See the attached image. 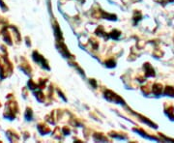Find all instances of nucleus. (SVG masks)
Instances as JSON below:
<instances>
[{"mask_svg": "<svg viewBox=\"0 0 174 143\" xmlns=\"http://www.w3.org/2000/svg\"><path fill=\"white\" fill-rule=\"evenodd\" d=\"M165 94L168 95L170 97H173L174 96V88L171 86H167L165 88Z\"/></svg>", "mask_w": 174, "mask_h": 143, "instance_id": "20e7f679", "label": "nucleus"}, {"mask_svg": "<svg viewBox=\"0 0 174 143\" xmlns=\"http://www.w3.org/2000/svg\"><path fill=\"white\" fill-rule=\"evenodd\" d=\"M105 98H108L109 101H114V102H122L121 99L118 97L116 94H113L112 92L110 91H108L107 93H105Z\"/></svg>", "mask_w": 174, "mask_h": 143, "instance_id": "f257e3e1", "label": "nucleus"}, {"mask_svg": "<svg viewBox=\"0 0 174 143\" xmlns=\"http://www.w3.org/2000/svg\"><path fill=\"white\" fill-rule=\"evenodd\" d=\"M169 2H172V1H174V0H168Z\"/></svg>", "mask_w": 174, "mask_h": 143, "instance_id": "39448f33", "label": "nucleus"}, {"mask_svg": "<svg viewBox=\"0 0 174 143\" xmlns=\"http://www.w3.org/2000/svg\"><path fill=\"white\" fill-rule=\"evenodd\" d=\"M161 90H163V86L159 83H156L154 86H153V89H152V92L154 93L155 95H160L161 93Z\"/></svg>", "mask_w": 174, "mask_h": 143, "instance_id": "f03ea898", "label": "nucleus"}, {"mask_svg": "<svg viewBox=\"0 0 174 143\" xmlns=\"http://www.w3.org/2000/svg\"><path fill=\"white\" fill-rule=\"evenodd\" d=\"M144 68L146 69V76H147V77H153V76H155L154 69H153V68H152L150 65L146 64V65L144 66Z\"/></svg>", "mask_w": 174, "mask_h": 143, "instance_id": "7ed1b4c3", "label": "nucleus"}]
</instances>
